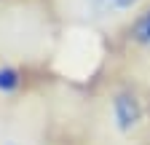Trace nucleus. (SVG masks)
I'll return each mask as SVG.
<instances>
[{
    "instance_id": "obj_5",
    "label": "nucleus",
    "mask_w": 150,
    "mask_h": 145,
    "mask_svg": "<svg viewBox=\"0 0 150 145\" xmlns=\"http://www.w3.org/2000/svg\"><path fill=\"white\" fill-rule=\"evenodd\" d=\"M0 145H54L48 134V116L24 113V118H16V124L6 126L0 132Z\"/></svg>"
},
{
    "instance_id": "obj_4",
    "label": "nucleus",
    "mask_w": 150,
    "mask_h": 145,
    "mask_svg": "<svg viewBox=\"0 0 150 145\" xmlns=\"http://www.w3.org/2000/svg\"><path fill=\"white\" fill-rule=\"evenodd\" d=\"M112 72L150 94V0L112 38Z\"/></svg>"
},
{
    "instance_id": "obj_1",
    "label": "nucleus",
    "mask_w": 150,
    "mask_h": 145,
    "mask_svg": "<svg viewBox=\"0 0 150 145\" xmlns=\"http://www.w3.org/2000/svg\"><path fill=\"white\" fill-rule=\"evenodd\" d=\"M83 145H150V94L112 72L86 97Z\"/></svg>"
},
{
    "instance_id": "obj_2",
    "label": "nucleus",
    "mask_w": 150,
    "mask_h": 145,
    "mask_svg": "<svg viewBox=\"0 0 150 145\" xmlns=\"http://www.w3.org/2000/svg\"><path fill=\"white\" fill-rule=\"evenodd\" d=\"M59 16L51 0H16L0 11V48L8 62H40L48 59L56 43Z\"/></svg>"
},
{
    "instance_id": "obj_3",
    "label": "nucleus",
    "mask_w": 150,
    "mask_h": 145,
    "mask_svg": "<svg viewBox=\"0 0 150 145\" xmlns=\"http://www.w3.org/2000/svg\"><path fill=\"white\" fill-rule=\"evenodd\" d=\"M51 3L59 22L115 38L147 0H51Z\"/></svg>"
}]
</instances>
